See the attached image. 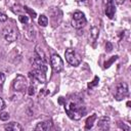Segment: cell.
<instances>
[{
    "label": "cell",
    "mask_w": 131,
    "mask_h": 131,
    "mask_svg": "<svg viewBox=\"0 0 131 131\" xmlns=\"http://www.w3.org/2000/svg\"><path fill=\"white\" fill-rule=\"evenodd\" d=\"M68 116L73 120H80L86 115V106L78 98H72L64 106Z\"/></svg>",
    "instance_id": "1"
},
{
    "label": "cell",
    "mask_w": 131,
    "mask_h": 131,
    "mask_svg": "<svg viewBox=\"0 0 131 131\" xmlns=\"http://www.w3.org/2000/svg\"><path fill=\"white\" fill-rule=\"evenodd\" d=\"M2 35L7 42H14L18 37V31L13 24H8L3 28Z\"/></svg>",
    "instance_id": "2"
},
{
    "label": "cell",
    "mask_w": 131,
    "mask_h": 131,
    "mask_svg": "<svg viewBox=\"0 0 131 131\" xmlns=\"http://www.w3.org/2000/svg\"><path fill=\"white\" fill-rule=\"evenodd\" d=\"M64 56H66L67 61L73 67H78L82 61L81 56L73 48H68L66 50V52H64Z\"/></svg>",
    "instance_id": "3"
},
{
    "label": "cell",
    "mask_w": 131,
    "mask_h": 131,
    "mask_svg": "<svg viewBox=\"0 0 131 131\" xmlns=\"http://www.w3.org/2000/svg\"><path fill=\"white\" fill-rule=\"evenodd\" d=\"M73 28L75 29H81L86 25V17L83 12L81 11H76L73 14L72 21H71Z\"/></svg>",
    "instance_id": "4"
},
{
    "label": "cell",
    "mask_w": 131,
    "mask_h": 131,
    "mask_svg": "<svg viewBox=\"0 0 131 131\" xmlns=\"http://www.w3.org/2000/svg\"><path fill=\"white\" fill-rule=\"evenodd\" d=\"M28 88V82L26 78L21 75H17L13 81V89L18 92H24Z\"/></svg>",
    "instance_id": "5"
},
{
    "label": "cell",
    "mask_w": 131,
    "mask_h": 131,
    "mask_svg": "<svg viewBox=\"0 0 131 131\" xmlns=\"http://www.w3.org/2000/svg\"><path fill=\"white\" fill-rule=\"evenodd\" d=\"M128 93H129V90H128V85L124 82L122 83H119L117 85V88H116V92H115V98L117 100H122L124 99L126 96H128Z\"/></svg>",
    "instance_id": "6"
},
{
    "label": "cell",
    "mask_w": 131,
    "mask_h": 131,
    "mask_svg": "<svg viewBox=\"0 0 131 131\" xmlns=\"http://www.w3.org/2000/svg\"><path fill=\"white\" fill-rule=\"evenodd\" d=\"M50 63L55 73H60L63 70V61L58 54H52L50 57Z\"/></svg>",
    "instance_id": "7"
},
{
    "label": "cell",
    "mask_w": 131,
    "mask_h": 131,
    "mask_svg": "<svg viewBox=\"0 0 131 131\" xmlns=\"http://www.w3.org/2000/svg\"><path fill=\"white\" fill-rule=\"evenodd\" d=\"M31 75L33 76L34 79H36L38 82L40 83H45L46 81V75H45V71L41 70V69H37L35 68L32 72H31Z\"/></svg>",
    "instance_id": "8"
},
{
    "label": "cell",
    "mask_w": 131,
    "mask_h": 131,
    "mask_svg": "<svg viewBox=\"0 0 131 131\" xmlns=\"http://www.w3.org/2000/svg\"><path fill=\"white\" fill-rule=\"evenodd\" d=\"M116 12V8H115V4H114V0H107L106 5H105V14L106 16H108V18H113Z\"/></svg>",
    "instance_id": "9"
},
{
    "label": "cell",
    "mask_w": 131,
    "mask_h": 131,
    "mask_svg": "<svg viewBox=\"0 0 131 131\" xmlns=\"http://www.w3.org/2000/svg\"><path fill=\"white\" fill-rule=\"evenodd\" d=\"M110 118L108 117H102L97 122V128L100 130H107L110 128Z\"/></svg>",
    "instance_id": "10"
},
{
    "label": "cell",
    "mask_w": 131,
    "mask_h": 131,
    "mask_svg": "<svg viewBox=\"0 0 131 131\" xmlns=\"http://www.w3.org/2000/svg\"><path fill=\"white\" fill-rule=\"evenodd\" d=\"M52 127V123L50 121H46V122H40L37 124V126L35 127L36 131H47L49 129H51Z\"/></svg>",
    "instance_id": "11"
},
{
    "label": "cell",
    "mask_w": 131,
    "mask_h": 131,
    "mask_svg": "<svg viewBox=\"0 0 131 131\" xmlns=\"http://www.w3.org/2000/svg\"><path fill=\"white\" fill-rule=\"evenodd\" d=\"M4 129L6 131H21L23 127H21V125H19L16 122H10L4 126Z\"/></svg>",
    "instance_id": "12"
},
{
    "label": "cell",
    "mask_w": 131,
    "mask_h": 131,
    "mask_svg": "<svg viewBox=\"0 0 131 131\" xmlns=\"http://www.w3.org/2000/svg\"><path fill=\"white\" fill-rule=\"evenodd\" d=\"M33 63H34V66H35V68H37V69H41V70H43V71H46V69H47V67H46V64H45V61L42 60L38 55H36V56L33 58Z\"/></svg>",
    "instance_id": "13"
},
{
    "label": "cell",
    "mask_w": 131,
    "mask_h": 131,
    "mask_svg": "<svg viewBox=\"0 0 131 131\" xmlns=\"http://www.w3.org/2000/svg\"><path fill=\"white\" fill-rule=\"evenodd\" d=\"M29 35H31L30 38H31V40H33L34 37H35V29H34V27H32L30 25L25 28V36H26L27 39L29 38Z\"/></svg>",
    "instance_id": "14"
},
{
    "label": "cell",
    "mask_w": 131,
    "mask_h": 131,
    "mask_svg": "<svg viewBox=\"0 0 131 131\" xmlns=\"http://www.w3.org/2000/svg\"><path fill=\"white\" fill-rule=\"evenodd\" d=\"M38 24L41 26V27H46L48 25V18L46 15L42 14L39 16V19H38Z\"/></svg>",
    "instance_id": "15"
},
{
    "label": "cell",
    "mask_w": 131,
    "mask_h": 131,
    "mask_svg": "<svg viewBox=\"0 0 131 131\" xmlns=\"http://www.w3.org/2000/svg\"><path fill=\"white\" fill-rule=\"evenodd\" d=\"M36 55H38L42 60H44V61H46V55H45V53L43 52V50L40 48V46L38 45V46H36Z\"/></svg>",
    "instance_id": "16"
},
{
    "label": "cell",
    "mask_w": 131,
    "mask_h": 131,
    "mask_svg": "<svg viewBox=\"0 0 131 131\" xmlns=\"http://www.w3.org/2000/svg\"><path fill=\"white\" fill-rule=\"evenodd\" d=\"M95 119H96V116H95V115H92L91 118H88V120L86 121V126H85V128H86V129H90V128L92 127L93 122H94Z\"/></svg>",
    "instance_id": "17"
},
{
    "label": "cell",
    "mask_w": 131,
    "mask_h": 131,
    "mask_svg": "<svg viewBox=\"0 0 131 131\" xmlns=\"http://www.w3.org/2000/svg\"><path fill=\"white\" fill-rule=\"evenodd\" d=\"M98 33H99V31H98V29L96 27H92L91 28L90 34H91V37H92L93 40H96V38L98 37Z\"/></svg>",
    "instance_id": "18"
},
{
    "label": "cell",
    "mask_w": 131,
    "mask_h": 131,
    "mask_svg": "<svg viewBox=\"0 0 131 131\" xmlns=\"http://www.w3.org/2000/svg\"><path fill=\"white\" fill-rule=\"evenodd\" d=\"M9 114L7 113V112H0V120L1 121H7L8 119H9Z\"/></svg>",
    "instance_id": "19"
},
{
    "label": "cell",
    "mask_w": 131,
    "mask_h": 131,
    "mask_svg": "<svg viewBox=\"0 0 131 131\" xmlns=\"http://www.w3.org/2000/svg\"><path fill=\"white\" fill-rule=\"evenodd\" d=\"M19 20L24 25H28V23H29V19H28L27 15H19Z\"/></svg>",
    "instance_id": "20"
},
{
    "label": "cell",
    "mask_w": 131,
    "mask_h": 131,
    "mask_svg": "<svg viewBox=\"0 0 131 131\" xmlns=\"http://www.w3.org/2000/svg\"><path fill=\"white\" fill-rule=\"evenodd\" d=\"M4 81H5V75L3 73H0V91L2 89V86L4 84Z\"/></svg>",
    "instance_id": "21"
},
{
    "label": "cell",
    "mask_w": 131,
    "mask_h": 131,
    "mask_svg": "<svg viewBox=\"0 0 131 131\" xmlns=\"http://www.w3.org/2000/svg\"><path fill=\"white\" fill-rule=\"evenodd\" d=\"M7 15L4 13V12H2V11H0V21L1 23H4V21H6L7 20Z\"/></svg>",
    "instance_id": "22"
},
{
    "label": "cell",
    "mask_w": 131,
    "mask_h": 131,
    "mask_svg": "<svg viewBox=\"0 0 131 131\" xmlns=\"http://www.w3.org/2000/svg\"><path fill=\"white\" fill-rule=\"evenodd\" d=\"M5 107V102H4V100L0 97V112L1 111H3V108Z\"/></svg>",
    "instance_id": "23"
},
{
    "label": "cell",
    "mask_w": 131,
    "mask_h": 131,
    "mask_svg": "<svg viewBox=\"0 0 131 131\" xmlns=\"http://www.w3.org/2000/svg\"><path fill=\"white\" fill-rule=\"evenodd\" d=\"M115 1H116L118 4H123V3H124L126 0H115Z\"/></svg>",
    "instance_id": "24"
}]
</instances>
